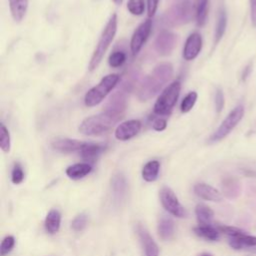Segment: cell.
<instances>
[{"label":"cell","mask_w":256,"mask_h":256,"mask_svg":"<svg viewBox=\"0 0 256 256\" xmlns=\"http://www.w3.org/2000/svg\"><path fill=\"white\" fill-rule=\"evenodd\" d=\"M173 75V66L170 63H160L144 78L138 89V99L147 101L154 97L163 86L171 79Z\"/></svg>","instance_id":"cell-1"},{"label":"cell","mask_w":256,"mask_h":256,"mask_svg":"<svg viewBox=\"0 0 256 256\" xmlns=\"http://www.w3.org/2000/svg\"><path fill=\"white\" fill-rule=\"evenodd\" d=\"M120 118L121 116L104 111L97 115L85 118L79 126V131L87 136L103 135L109 132Z\"/></svg>","instance_id":"cell-2"},{"label":"cell","mask_w":256,"mask_h":256,"mask_svg":"<svg viewBox=\"0 0 256 256\" xmlns=\"http://www.w3.org/2000/svg\"><path fill=\"white\" fill-rule=\"evenodd\" d=\"M117 32V15L112 14L110 19L108 20L106 26L104 27L102 34L99 38V41L94 49V52L91 56V59L88 64V69L90 71L95 70L100 62L102 61L108 47L110 46L111 42L113 41Z\"/></svg>","instance_id":"cell-3"},{"label":"cell","mask_w":256,"mask_h":256,"mask_svg":"<svg viewBox=\"0 0 256 256\" xmlns=\"http://www.w3.org/2000/svg\"><path fill=\"white\" fill-rule=\"evenodd\" d=\"M120 80L118 74H108L104 76L101 81L92 87L84 96V103L87 107H94L101 103L105 97L112 91Z\"/></svg>","instance_id":"cell-4"},{"label":"cell","mask_w":256,"mask_h":256,"mask_svg":"<svg viewBox=\"0 0 256 256\" xmlns=\"http://www.w3.org/2000/svg\"><path fill=\"white\" fill-rule=\"evenodd\" d=\"M181 89V83L179 80L173 81L169 84L159 95L154 104V113L159 116L169 115L175 106Z\"/></svg>","instance_id":"cell-5"},{"label":"cell","mask_w":256,"mask_h":256,"mask_svg":"<svg viewBox=\"0 0 256 256\" xmlns=\"http://www.w3.org/2000/svg\"><path fill=\"white\" fill-rule=\"evenodd\" d=\"M244 115V107L242 105L236 106L222 121L220 126L210 136L209 143H216L224 139L241 121Z\"/></svg>","instance_id":"cell-6"},{"label":"cell","mask_w":256,"mask_h":256,"mask_svg":"<svg viewBox=\"0 0 256 256\" xmlns=\"http://www.w3.org/2000/svg\"><path fill=\"white\" fill-rule=\"evenodd\" d=\"M159 197L162 206L171 215L176 216L178 218H183L187 215L185 208L179 202L177 196L175 195L174 191L171 188L167 186L162 187L159 192Z\"/></svg>","instance_id":"cell-7"},{"label":"cell","mask_w":256,"mask_h":256,"mask_svg":"<svg viewBox=\"0 0 256 256\" xmlns=\"http://www.w3.org/2000/svg\"><path fill=\"white\" fill-rule=\"evenodd\" d=\"M193 12L195 14V1L180 0L170 10L169 21L172 22L173 25L188 22L191 19Z\"/></svg>","instance_id":"cell-8"},{"label":"cell","mask_w":256,"mask_h":256,"mask_svg":"<svg viewBox=\"0 0 256 256\" xmlns=\"http://www.w3.org/2000/svg\"><path fill=\"white\" fill-rule=\"evenodd\" d=\"M152 29V21L150 19L142 22L134 31L130 40V50L133 56L137 55L145 42L147 41Z\"/></svg>","instance_id":"cell-9"},{"label":"cell","mask_w":256,"mask_h":256,"mask_svg":"<svg viewBox=\"0 0 256 256\" xmlns=\"http://www.w3.org/2000/svg\"><path fill=\"white\" fill-rule=\"evenodd\" d=\"M177 43V36L168 30H163L161 31L155 41H154V47L155 50L160 54V55H169L173 49L175 48Z\"/></svg>","instance_id":"cell-10"},{"label":"cell","mask_w":256,"mask_h":256,"mask_svg":"<svg viewBox=\"0 0 256 256\" xmlns=\"http://www.w3.org/2000/svg\"><path fill=\"white\" fill-rule=\"evenodd\" d=\"M141 130V122L137 119H131L122 122L115 129V138L120 141H127L135 137Z\"/></svg>","instance_id":"cell-11"},{"label":"cell","mask_w":256,"mask_h":256,"mask_svg":"<svg viewBox=\"0 0 256 256\" xmlns=\"http://www.w3.org/2000/svg\"><path fill=\"white\" fill-rule=\"evenodd\" d=\"M136 233L142 245L145 256H159V248L147 229L141 224L136 225Z\"/></svg>","instance_id":"cell-12"},{"label":"cell","mask_w":256,"mask_h":256,"mask_svg":"<svg viewBox=\"0 0 256 256\" xmlns=\"http://www.w3.org/2000/svg\"><path fill=\"white\" fill-rule=\"evenodd\" d=\"M202 48V37L199 33H192L186 39L183 48V58L186 61L194 60L200 53Z\"/></svg>","instance_id":"cell-13"},{"label":"cell","mask_w":256,"mask_h":256,"mask_svg":"<svg viewBox=\"0 0 256 256\" xmlns=\"http://www.w3.org/2000/svg\"><path fill=\"white\" fill-rule=\"evenodd\" d=\"M86 142H82L76 139L70 138H56L52 141V147L62 153H72V152H80L85 146Z\"/></svg>","instance_id":"cell-14"},{"label":"cell","mask_w":256,"mask_h":256,"mask_svg":"<svg viewBox=\"0 0 256 256\" xmlns=\"http://www.w3.org/2000/svg\"><path fill=\"white\" fill-rule=\"evenodd\" d=\"M111 189L116 202L120 203L125 199L128 191V184L122 173H116L113 175L111 178Z\"/></svg>","instance_id":"cell-15"},{"label":"cell","mask_w":256,"mask_h":256,"mask_svg":"<svg viewBox=\"0 0 256 256\" xmlns=\"http://www.w3.org/2000/svg\"><path fill=\"white\" fill-rule=\"evenodd\" d=\"M193 190L194 193L201 199L212 202H219L222 200V194L216 188L206 183H197Z\"/></svg>","instance_id":"cell-16"},{"label":"cell","mask_w":256,"mask_h":256,"mask_svg":"<svg viewBox=\"0 0 256 256\" xmlns=\"http://www.w3.org/2000/svg\"><path fill=\"white\" fill-rule=\"evenodd\" d=\"M126 108V95L122 91H118L113 96H111L105 111L111 112L118 116H121ZM122 117V116H121Z\"/></svg>","instance_id":"cell-17"},{"label":"cell","mask_w":256,"mask_h":256,"mask_svg":"<svg viewBox=\"0 0 256 256\" xmlns=\"http://www.w3.org/2000/svg\"><path fill=\"white\" fill-rule=\"evenodd\" d=\"M157 230H158V235L162 240L167 241L172 239L175 233L174 221L170 217L166 215H162L161 218L159 219Z\"/></svg>","instance_id":"cell-18"},{"label":"cell","mask_w":256,"mask_h":256,"mask_svg":"<svg viewBox=\"0 0 256 256\" xmlns=\"http://www.w3.org/2000/svg\"><path fill=\"white\" fill-rule=\"evenodd\" d=\"M105 148H106V146L103 144L86 142L85 146L79 152V154L82 157V159H84L85 161L93 162L101 155V153L105 150Z\"/></svg>","instance_id":"cell-19"},{"label":"cell","mask_w":256,"mask_h":256,"mask_svg":"<svg viewBox=\"0 0 256 256\" xmlns=\"http://www.w3.org/2000/svg\"><path fill=\"white\" fill-rule=\"evenodd\" d=\"M229 245L235 250H242L256 246V236L246 234L245 232L235 237L229 238Z\"/></svg>","instance_id":"cell-20"},{"label":"cell","mask_w":256,"mask_h":256,"mask_svg":"<svg viewBox=\"0 0 256 256\" xmlns=\"http://www.w3.org/2000/svg\"><path fill=\"white\" fill-rule=\"evenodd\" d=\"M91 171H92V166L90 163H76L67 167L66 175L70 179L78 180L88 175Z\"/></svg>","instance_id":"cell-21"},{"label":"cell","mask_w":256,"mask_h":256,"mask_svg":"<svg viewBox=\"0 0 256 256\" xmlns=\"http://www.w3.org/2000/svg\"><path fill=\"white\" fill-rule=\"evenodd\" d=\"M61 224V214L57 209H51L45 218V229L49 234H55L59 231Z\"/></svg>","instance_id":"cell-22"},{"label":"cell","mask_w":256,"mask_h":256,"mask_svg":"<svg viewBox=\"0 0 256 256\" xmlns=\"http://www.w3.org/2000/svg\"><path fill=\"white\" fill-rule=\"evenodd\" d=\"M193 230L197 236H199L203 239H206L208 241H217L220 237L219 230L217 228H215L214 226H212L211 224L198 225V226L194 227Z\"/></svg>","instance_id":"cell-23"},{"label":"cell","mask_w":256,"mask_h":256,"mask_svg":"<svg viewBox=\"0 0 256 256\" xmlns=\"http://www.w3.org/2000/svg\"><path fill=\"white\" fill-rule=\"evenodd\" d=\"M9 6L13 19L16 22H20L26 14L28 0H9Z\"/></svg>","instance_id":"cell-24"},{"label":"cell","mask_w":256,"mask_h":256,"mask_svg":"<svg viewBox=\"0 0 256 256\" xmlns=\"http://www.w3.org/2000/svg\"><path fill=\"white\" fill-rule=\"evenodd\" d=\"M226 26H227V14H226L225 8L221 6L218 10L217 22L215 27V36H214L215 44H217L222 39L226 30Z\"/></svg>","instance_id":"cell-25"},{"label":"cell","mask_w":256,"mask_h":256,"mask_svg":"<svg viewBox=\"0 0 256 256\" xmlns=\"http://www.w3.org/2000/svg\"><path fill=\"white\" fill-rule=\"evenodd\" d=\"M160 170V163L157 160L147 162L142 169V178L146 182H154L158 178Z\"/></svg>","instance_id":"cell-26"},{"label":"cell","mask_w":256,"mask_h":256,"mask_svg":"<svg viewBox=\"0 0 256 256\" xmlns=\"http://www.w3.org/2000/svg\"><path fill=\"white\" fill-rule=\"evenodd\" d=\"M222 191L228 198H235L240 193V184L233 177H226L222 181Z\"/></svg>","instance_id":"cell-27"},{"label":"cell","mask_w":256,"mask_h":256,"mask_svg":"<svg viewBox=\"0 0 256 256\" xmlns=\"http://www.w3.org/2000/svg\"><path fill=\"white\" fill-rule=\"evenodd\" d=\"M209 0H195V18L199 27L205 25L208 16Z\"/></svg>","instance_id":"cell-28"},{"label":"cell","mask_w":256,"mask_h":256,"mask_svg":"<svg viewBox=\"0 0 256 256\" xmlns=\"http://www.w3.org/2000/svg\"><path fill=\"white\" fill-rule=\"evenodd\" d=\"M195 214H196V218L199 225L211 224V220L214 216L213 210L205 204H198L195 207Z\"/></svg>","instance_id":"cell-29"},{"label":"cell","mask_w":256,"mask_h":256,"mask_svg":"<svg viewBox=\"0 0 256 256\" xmlns=\"http://www.w3.org/2000/svg\"><path fill=\"white\" fill-rule=\"evenodd\" d=\"M197 97H198V95H197V93H196L195 91L189 92V93L183 98V100H182V102H181V105H180L181 112H183V113L189 112V111L193 108V106L195 105L196 100H197Z\"/></svg>","instance_id":"cell-30"},{"label":"cell","mask_w":256,"mask_h":256,"mask_svg":"<svg viewBox=\"0 0 256 256\" xmlns=\"http://www.w3.org/2000/svg\"><path fill=\"white\" fill-rule=\"evenodd\" d=\"M127 9L133 15H141L145 10L144 0H128Z\"/></svg>","instance_id":"cell-31"},{"label":"cell","mask_w":256,"mask_h":256,"mask_svg":"<svg viewBox=\"0 0 256 256\" xmlns=\"http://www.w3.org/2000/svg\"><path fill=\"white\" fill-rule=\"evenodd\" d=\"M125 61H126V54L123 51H115L111 53L108 59L109 65L113 68L122 66Z\"/></svg>","instance_id":"cell-32"},{"label":"cell","mask_w":256,"mask_h":256,"mask_svg":"<svg viewBox=\"0 0 256 256\" xmlns=\"http://www.w3.org/2000/svg\"><path fill=\"white\" fill-rule=\"evenodd\" d=\"M1 140H0V146L3 152L7 153L10 151L11 147V140H10V134L8 129L5 127L3 123H1Z\"/></svg>","instance_id":"cell-33"},{"label":"cell","mask_w":256,"mask_h":256,"mask_svg":"<svg viewBox=\"0 0 256 256\" xmlns=\"http://www.w3.org/2000/svg\"><path fill=\"white\" fill-rule=\"evenodd\" d=\"M87 221H88V218H87V215L84 214V213H81L79 215H77L72 223H71V227L74 231L76 232H79V231H82L86 225H87Z\"/></svg>","instance_id":"cell-34"},{"label":"cell","mask_w":256,"mask_h":256,"mask_svg":"<svg viewBox=\"0 0 256 256\" xmlns=\"http://www.w3.org/2000/svg\"><path fill=\"white\" fill-rule=\"evenodd\" d=\"M15 245V239L13 236H6L2 242H1V246H0V254L1 256H5L7 254H9L13 247Z\"/></svg>","instance_id":"cell-35"},{"label":"cell","mask_w":256,"mask_h":256,"mask_svg":"<svg viewBox=\"0 0 256 256\" xmlns=\"http://www.w3.org/2000/svg\"><path fill=\"white\" fill-rule=\"evenodd\" d=\"M24 179V171L19 163H15L11 172V180L14 184H20Z\"/></svg>","instance_id":"cell-36"},{"label":"cell","mask_w":256,"mask_h":256,"mask_svg":"<svg viewBox=\"0 0 256 256\" xmlns=\"http://www.w3.org/2000/svg\"><path fill=\"white\" fill-rule=\"evenodd\" d=\"M217 229L219 230V232H222L224 233L225 235L229 236L230 237H235V236H238L239 234L243 233L244 231L240 228H237V227H233V226H227V225H219L217 227Z\"/></svg>","instance_id":"cell-37"},{"label":"cell","mask_w":256,"mask_h":256,"mask_svg":"<svg viewBox=\"0 0 256 256\" xmlns=\"http://www.w3.org/2000/svg\"><path fill=\"white\" fill-rule=\"evenodd\" d=\"M224 104H225L224 94H223L221 89H218L216 91V94H215V107H216V111L218 113L222 111V109L224 107Z\"/></svg>","instance_id":"cell-38"},{"label":"cell","mask_w":256,"mask_h":256,"mask_svg":"<svg viewBox=\"0 0 256 256\" xmlns=\"http://www.w3.org/2000/svg\"><path fill=\"white\" fill-rule=\"evenodd\" d=\"M158 2L159 0H147V14L149 18L155 15L158 7Z\"/></svg>","instance_id":"cell-39"},{"label":"cell","mask_w":256,"mask_h":256,"mask_svg":"<svg viewBox=\"0 0 256 256\" xmlns=\"http://www.w3.org/2000/svg\"><path fill=\"white\" fill-rule=\"evenodd\" d=\"M166 126H167L166 120L163 119V118H161V117L155 119L154 122H153V124H152L153 129L156 130V131H163V130L166 128Z\"/></svg>","instance_id":"cell-40"},{"label":"cell","mask_w":256,"mask_h":256,"mask_svg":"<svg viewBox=\"0 0 256 256\" xmlns=\"http://www.w3.org/2000/svg\"><path fill=\"white\" fill-rule=\"evenodd\" d=\"M250 15L252 25L256 27V0H250Z\"/></svg>","instance_id":"cell-41"},{"label":"cell","mask_w":256,"mask_h":256,"mask_svg":"<svg viewBox=\"0 0 256 256\" xmlns=\"http://www.w3.org/2000/svg\"><path fill=\"white\" fill-rule=\"evenodd\" d=\"M250 71H251V65H248V66L244 69V72H243V74H242V79H243V80H245V79L248 77Z\"/></svg>","instance_id":"cell-42"},{"label":"cell","mask_w":256,"mask_h":256,"mask_svg":"<svg viewBox=\"0 0 256 256\" xmlns=\"http://www.w3.org/2000/svg\"><path fill=\"white\" fill-rule=\"evenodd\" d=\"M116 5H121L122 4V2H123V0H112Z\"/></svg>","instance_id":"cell-43"},{"label":"cell","mask_w":256,"mask_h":256,"mask_svg":"<svg viewBox=\"0 0 256 256\" xmlns=\"http://www.w3.org/2000/svg\"><path fill=\"white\" fill-rule=\"evenodd\" d=\"M200 256H212V255L209 254V253H203V254H201Z\"/></svg>","instance_id":"cell-44"}]
</instances>
